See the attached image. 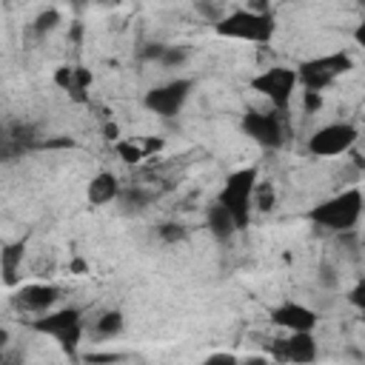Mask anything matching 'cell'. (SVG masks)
<instances>
[{
	"instance_id": "32",
	"label": "cell",
	"mask_w": 365,
	"mask_h": 365,
	"mask_svg": "<svg viewBox=\"0 0 365 365\" xmlns=\"http://www.w3.org/2000/svg\"><path fill=\"white\" fill-rule=\"evenodd\" d=\"M319 279H322V285H328V288H334V285H336V277H334V271H331L328 265H322V268H319Z\"/></svg>"
},
{
	"instance_id": "10",
	"label": "cell",
	"mask_w": 365,
	"mask_h": 365,
	"mask_svg": "<svg viewBox=\"0 0 365 365\" xmlns=\"http://www.w3.org/2000/svg\"><path fill=\"white\" fill-rule=\"evenodd\" d=\"M242 131L262 148H279L285 143V128L279 111H245L242 114Z\"/></svg>"
},
{
	"instance_id": "21",
	"label": "cell",
	"mask_w": 365,
	"mask_h": 365,
	"mask_svg": "<svg viewBox=\"0 0 365 365\" xmlns=\"http://www.w3.org/2000/svg\"><path fill=\"white\" fill-rule=\"evenodd\" d=\"M114 151H117V157H120L123 163H128V165H137L140 160H145V154H143V148H140V143H128V140H117V143H114Z\"/></svg>"
},
{
	"instance_id": "14",
	"label": "cell",
	"mask_w": 365,
	"mask_h": 365,
	"mask_svg": "<svg viewBox=\"0 0 365 365\" xmlns=\"http://www.w3.org/2000/svg\"><path fill=\"white\" fill-rule=\"evenodd\" d=\"M54 86L63 88L74 103H88V88L94 83L91 68L86 66H57L54 68Z\"/></svg>"
},
{
	"instance_id": "11",
	"label": "cell",
	"mask_w": 365,
	"mask_h": 365,
	"mask_svg": "<svg viewBox=\"0 0 365 365\" xmlns=\"http://www.w3.org/2000/svg\"><path fill=\"white\" fill-rule=\"evenodd\" d=\"M60 299V288L51 285V282H31V285H23L14 291L11 297V305L20 311V314H48Z\"/></svg>"
},
{
	"instance_id": "33",
	"label": "cell",
	"mask_w": 365,
	"mask_h": 365,
	"mask_svg": "<svg viewBox=\"0 0 365 365\" xmlns=\"http://www.w3.org/2000/svg\"><path fill=\"white\" fill-rule=\"evenodd\" d=\"M240 365H274L268 356H248V359H242Z\"/></svg>"
},
{
	"instance_id": "17",
	"label": "cell",
	"mask_w": 365,
	"mask_h": 365,
	"mask_svg": "<svg viewBox=\"0 0 365 365\" xmlns=\"http://www.w3.org/2000/svg\"><path fill=\"white\" fill-rule=\"evenodd\" d=\"M205 225H208L211 237H214V240H220V242H228V240L237 234V225H234L231 214H228L220 202L208 205V211H205Z\"/></svg>"
},
{
	"instance_id": "9",
	"label": "cell",
	"mask_w": 365,
	"mask_h": 365,
	"mask_svg": "<svg viewBox=\"0 0 365 365\" xmlns=\"http://www.w3.org/2000/svg\"><path fill=\"white\" fill-rule=\"evenodd\" d=\"M268 354L274 356V362H291V365H314L317 362V339L314 331H302V334H288V336H277L268 342Z\"/></svg>"
},
{
	"instance_id": "29",
	"label": "cell",
	"mask_w": 365,
	"mask_h": 365,
	"mask_svg": "<svg viewBox=\"0 0 365 365\" xmlns=\"http://www.w3.org/2000/svg\"><path fill=\"white\" fill-rule=\"evenodd\" d=\"M163 145H165V140H163V137H145V140L140 143V148H143V154H145V157H151V154L163 151Z\"/></svg>"
},
{
	"instance_id": "7",
	"label": "cell",
	"mask_w": 365,
	"mask_h": 365,
	"mask_svg": "<svg viewBox=\"0 0 365 365\" xmlns=\"http://www.w3.org/2000/svg\"><path fill=\"white\" fill-rule=\"evenodd\" d=\"M194 91V80L191 77H180V80H168L163 86H154L143 94V106L151 111V114H160V117H177L180 108L188 103Z\"/></svg>"
},
{
	"instance_id": "24",
	"label": "cell",
	"mask_w": 365,
	"mask_h": 365,
	"mask_svg": "<svg viewBox=\"0 0 365 365\" xmlns=\"http://www.w3.org/2000/svg\"><path fill=\"white\" fill-rule=\"evenodd\" d=\"M57 23H60V11L57 9H46V11H40L34 17V31L37 34H48V31L57 29Z\"/></svg>"
},
{
	"instance_id": "30",
	"label": "cell",
	"mask_w": 365,
	"mask_h": 365,
	"mask_svg": "<svg viewBox=\"0 0 365 365\" xmlns=\"http://www.w3.org/2000/svg\"><path fill=\"white\" fill-rule=\"evenodd\" d=\"M91 365H97V362H120V359H125L123 354H88L86 356Z\"/></svg>"
},
{
	"instance_id": "2",
	"label": "cell",
	"mask_w": 365,
	"mask_h": 365,
	"mask_svg": "<svg viewBox=\"0 0 365 365\" xmlns=\"http://www.w3.org/2000/svg\"><path fill=\"white\" fill-rule=\"evenodd\" d=\"M214 31H217L220 37H228V40H242V43L265 46V43L274 40L277 23H274V14H271V11L234 9V11L222 14V17L214 23Z\"/></svg>"
},
{
	"instance_id": "35",
	"label": "cell",
	"mask_w": 365,
	"mask_h": 365,
	"mask_svg": "<svg viewBox=\"0 0 365 365\" xmlns=\"http://www.w3.org/2000/svg\"><path fill=\"white\" fill-rule=\"evenodd\" d=\"M0 365H6V354L3 351H0Z\"/></svg>"
},
{
	"instance_id": "4",
	"label": "cell",
	"mask_w": 365,
	"mask_h": 365,
	"mask_svg": "<svg viewBox=\"0 0 365 365\" xmlns=\"http://www.w3.org/2000/svg\"><path fill=\"white\" fill-rule=\"evenodd\" d=\"M29 328L34 334L51 336L71 359H77V348L83 339V311L68 305V308H51L48 314H40L37 319H29Z\"/></svg>"
},
{
	"instance_id": "22",
	"label": "cell",
	"mask_w": 365,
	"mask_h": 365,
	"mask_svg": "<svg viewBox=\"0 0 365 365\" xmlns=\"http://www.w3.org/2000/svg\"><path fill=\"white\" fill-rule=\"evenodd\" d=\"M274 202H277L274 185H268V182H257L254 197H251V205H257L259 211H271V208H274Z\"/></svg>"
},
{
	"instance_id": "26",
	"label": "cell",
	"mask_w": 365,
	"mask_h": 365,
	"mask_svg": "<svg viewBox=\"0 0 365 365\" xmlns=\"http://www.w3.org/2000/svg\"><path fill=\"white\" fill-rule=\"evenodd\" d=\"M322 108V94L317 91H302V111L305 114H317Z\"/></svg>"
},
{
	"instance_id": "20",
	"label": "cell",
	"mask_w": 365,
	"mask_h": 365,
	"mask_svg": "<svg viewBox=\"0 0 365 365\" xmlns=\"http://www.w3.org/2000/svg\"><path fill=\"white\" fill-rule=\"evenodd\" d=\"M157 237H160V242H165V245H177V242H185V240H188V231H185L182 222H163V225L157 228Z\"/></svg>"
},
{
	"instance_id": "27",
	"label": "cell",
	"mask_w": 365,
	"mask_h": 365,
	"mask_svg": "<svg viewBox=\"0 0 365 365\" xmlns=\"http://www.w3.org/2000/svg\"><path fill=\"white\" fill-rule=\"evenodd\" d=\"M200 365H240V359L234 354H228V351H217V354L205 356Z\"/></svg>"
},
{
	"instance_id": "13",
	"label": "cell",
	"mask_w": 365,
	"mask_h": 365,
	"mask_svg": "<svg viewBox=\"0 0 365 365\" xmlns=\"http://www.w3.org/2000/svg\"><path fill=\"white\" fill-rule=\"evenodd\" d=\"M29 148H37V131L29 123H9L0 128V163L17 160Z\"/></svg>"
},
{
	"instance_id": "23",
	"label": "cell",
	"mask_w": 365,
	"mask_h": 365,
	"mask_svg": "<svg viewBox=\"0 0 365 365\" xmlns=\"http://www.w3.org/2000/svg\"><path fill=\"white\" fill-rule=\"evenodd\" d=\"M185 60H188V48H182V46H165V51L160 57V66L163 68H180Z\"/></svg>"
},
{
	"instance_id": "18",
	"label": "cell",
	"mask_w": 365,
	"mask_h": 365,
	"mask_svg": "<svg viewBox=\"0 0 365 365\" xmlns=\"http://www.w3.org/2000/svg\"><path fill=\"white\" fill-rule=\"evenodd\" d=\"M123 328H125L123 311H106V314H100V319H94V336L97 339H114L123 334Z\"/></svg>"
},
{
	"instance_id": "34",
	"label": "cell",
	"mask_w": 365,
	"mask_h": 365,
	"mask_svg": "<svg viewBox=\"0 0 365 365\" xmlns=\"http://www.w3.org/2000/svg\"><path fill=\"white\" fill-rule=\"evenodd\" d=\"M6 345H9V331H6V328H0V351H3Z\"/></svg>"
},
{
	"instance_id": "31",
	"label": "cell",
	"mask_w": 365,
	"mask_h": 365,
	"mask_svg": "<svg viewBox=\"0 0 365 365\" xmlns=\"http://www.w3.org/2000/svg\"><path fill=\"white\" fill-rule=\"evenodd\" d=\"M103 137H106V140H108V143H117V140H120V125H117V123H111V120H108V123H106V125H103Z\"/></svg>"
},
{
	"instance_id": "8",
	"label": "cell",
	"mask_w": 365,
	"mask_h": 365,
	"mask_svg": "<svg viewBox=\"0 0 365 365\" xmlns=\"http://www.w3.org/2000/svg\"><path fill=\"white\" fill-rule=\"evenodd\" d=\"M359 140L356 125L351 123H328L322 128H317L308 137V154L314 157H339L348 154Z\"/></svg>"
},
{
	"instance_id": "28",
	"label": "cell",
	"mask_w": 365,
	"mask_h": 365,
	"mask_svg": "<svg viewBox=\"0 0 365 365\" xmlns=\"http://www.w3.org/2000/svg\"><path fill=\"white\" fill-rule=\"evenodd\" d=\"M348 302H351L354 308H365V282H362V279L348 291Z\"/></svg>"
},
{
	"instance_id": "19",
	"label": "cell",
	"mask_w": 365,
	"mask_h": 365,
	"mask_svg": "<svg viewBox=\"0 0 365 365\" xmlns=\"http://www.w3.org/2000/svg\"><path fill=\"white\" fill-rule=\"evenodd\" d=\"M117 200H120L125 208H145V205L151 202V194H148L145 188H140V185H131V188H123Z\"/></svg>"
},
{
	"instance_id": "25",
	"label": "cell",
	"mask_w": 365,
	"mask_h": 365,
	"mask_svg": "<svg viewBox=\"0 0 365 365\" xmlns=\"http://www.w3.org/2000/svg\"><path fill=\"white\" fill-rule=\"evenodd\" d=\"M163 51H165V43H145L143 48H140V60H145V63H160V57H163Z\"/></svg>"
},
{
	"instance_id": "3",
	"label": "cell",
	"mask_w": 365,
	"mask_h": 365,
	"mask_svg": "<svg viewBox=\"0 0 365 365\" xmlns=\"http://www.w3.org/2000/svg\"><path fill=\"white\" fill-rule=\"evenodd\" d=\"M257 182H259V168H257V165L237 168V171H231V174L225 177L222 188H220V194H217V202L231 214L237 231L248 228V222H251V211H254L251 197H254Z\"/></svg>"
},
{
	"instance_id": "16",
	"label": "cell",
	"mask_w": 365,
	"mask_h": 365,
	"mask_svg": "<svg viewBox=\"0 0 365 365\" xmlns=\"http://www.w3.org/2000/svg\"><path fill=\"white\" fill-rule=\"evenodd\" d=\"M26 240H14V242H6L0 248V274H3V282L6 285H17V274H20V265L26 259Z\"/></svg>"
},
{
	"instance_id": "15",
	"label": "cell",
	"mask_w": 365,
	"mask_h": 365,
	"mask_svg": "<svg viewBox=\"0 0 365 365\" xmlns=\"http://www.w3.org/2000/svg\"><path fill=\"white\" fill-rule=\"evenodd\" d=\"M120 191H123L120 180H117L111 171H100V174H94V177L88 180V185H86V200H88V205L100 208V205L114 202V200L120 197Z\"/></svg>"
},
{
	"instance_id": "6",
	"label": "cell",
	"mask_w": 365,
	"mask_h": 365,
	"mask_svg": "<svg viewBox=\"0 0 365 365\" xmlns=\"http://www.w3.org/2000/svg\"><path fill=\"white\" fill-rule=\"evenodd\" d=\"M251 88L262 94L274 106V111H285L297 88V71L291 66H271L257 77H251Z\"/></svg>"
},
{
	"instance_id": "36",
	"label": "cell",
	"mask_w": 365,
	"mask_h": 365,
	"mask_svg": "<svg viewBox=\"0 0 365 365\" xmlns=\"http://www.w3.org/2000/svg\"><path fill=\"white\" fill-rule=\"evenodd\" d=\"M6 365H17V362H14V359H9V356H6Z\"/></svg>"
},
{
	"instance_id": "12",
	"label": "cell",
	"mask_w": 365,
	"mask_h": 365,
	"mask_svg": "<svg viewBox=\"0 0 365 365\" xmlns=\"http://www.w3.org/2000/svg\"><path fill=\"white\" fill-rule=\"evenodd\" d=\"M271 322L285 328L288 334H302V331H314L319 317L314 308L297 302V299H282L279 305L271 308Z\"/></svg>"
},
{
	"instance_id": "5",
	"label": "cell",
	"mask_w": 365,
	"mask_h": 365,
	"mask_svg": "<svg viewBox=\"0 0 365 365\" xmlns=\"http://www.w3.org/2000/svg\"><path fill=\"white\" fill-rule=\"evenodd\" d=\"M354 68V60L348 51H331V54H322V57H311V60H302L297 63V83L302 86V91H317L322 94L336 77L348 74Z\"/></svg>"
},
{
	"instance_id": "1",
	"label": "cell",
	"mask_w": 365,
	"mask_h": 365,
	"mask_svg": "<svg viewBox=\"0 0 365 365\" xmlns=\"http://www.w3.org/2000/svg\"><path fill=\"white\" fill-rule=\"evenodd\" d=\"M362 217V191L359 185H351L339 194H334L331 200L314 205L308 211V220L325 231H334V234H342V231H354L356 222Z\"/></svg>"
}]
</instances>
